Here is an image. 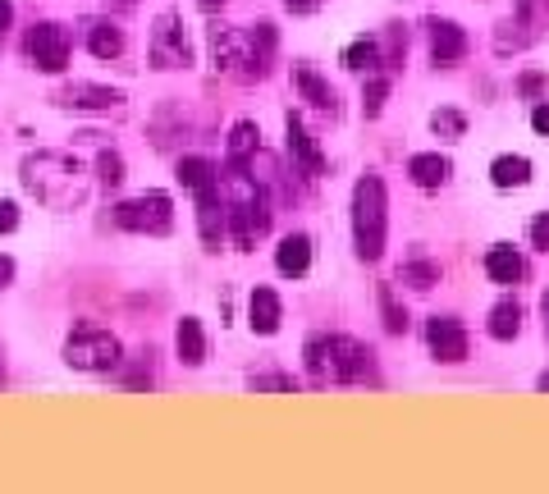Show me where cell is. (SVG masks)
<instances>
[{"label": "cell", "mask_w": 549, "mask_h": 494, "mask_svg": "<svg viewBox=\"0 0 549 494\" xmlns=\"http://www.w3.org/2000/svg\"><path fill=\"white\" fill-rule=\"evenodd\" d=\"M284 133H289V156H298L302 170L312 174V179H321V174H325V156H321V147L312 142V133L302 129V119L293 115V110H289V119H284Z\"/></svg>", "instance_id": "11"}, {"label": "cell", "mask_w": 549, "mask_h": 494, "mask_svg": "<svg viewBox=\"0 0 549 494\" xmlns=\"http://www.w3.org/2000/svg\"><path fill=\"white\" fill-rule=\"evenodd\" d=\"M179 183L183 188H193V193H206V188H216L220 174L211 161H202V156H183L179 161Z\"/></svg>", "instance_id": "21"}, {"label": "cell", "mask_w": 549, "mask_h": 494, "mask_svg": "<svg viewBox=\"0 0 549 494\" xmlns=\"http://www.w3.org/2000/svg\"><path fill=\"white\" fill-rule=\"evenodd\" d=\"M517 334H522V307H517L513 298L495 302V312H490V339L508 344V339H517Z\"/></svg>", "instance_id": "20"}, {"label": "cell", "mask_w": 549, "mask_h": 494, "mask_svg": "<svg viewBox=\"0 0 549 494\" xmlns=\"http://www.w3.org/2000/svg\"><path fill=\"white\" fill-rule=\"evenodd\" d=\"M545 330H549V293H545Z\"/></svg>", "instance_id": "41"}, {"label": "cell", "mask_w": 549, "mask_h": 494, "mask_svg": "<svg viewBox=\"0 0 549 494\" xmlns=\"http://www.w3.org/2000/svg\"><path fill=\"white\" fill-rule=\"evenodd\" d=\"M23 188L37 197V202L55 206V211H74L87 202V174L74 156H60V151H37L23 161Z\"/></svg>", "instance_id": "1"}, {"label": "cell", "mask_w": 549, "mask_h": 494, "mask_svg": "<svg viewBox=\"0 0 549 494\" xmlns=\"http://www.w3.org/2000/svg\"><path fill=\"white\" fill-rule=\"evenodd\" d=\"M353 238L362 261L385 257V183L376 174H362L353 188Z\"/></svg>", "instance_id": "4"}, {"label": "cell", "mask_w": 549, "mask_h": 494, "mask_svg": "<svg viewBox=\"0 0 549 494\" xmlns=\"http://www.w3.org/2000/svg\"><path fill=\"white\" fill-rule=\"evenodd\" d=\"M197 5H202V10H220V5H225V0H197Z\"/></svg>", "instance_id": "39"}, {"label": "cell", "mask_w": 549, "mask_h": 494, "mask_svg": "<svg viewBox=\"0 0 549 494\" xmlns=\"http://www.w3.org/2000/svg\"><path fill=\"white\" fill-rule=\"evenodd\" d=\"M270 51H275V28L270 23H257V28H248V33H238V28H211V55H216V69L229 78H243V83H252V78L266 74V60Z\"/></svg>", "instance_id": "2"}, {"label": "cell", "mask_w": 549, "mask_h": 494, "mask_svg": "<svg viewBox=\"0 0 549 494\" xmlns=\"http://www.w3.org/2000/svg\"><path fill=\"white\" fill-rule=\"evenodd\" d=\"M197 225H202V243L216 252L220 238H225V202H220V183L197 193Z\"/></svg>", "instance_id": "12"}, {"label": "cell", "mask_w": 549, "mask_h": 494, "mask_svg": "<svg viewBox=\"0 0 549 494\" xmlns=\"http://www.w3.org/2000/svg\"><path fill=\"white\" fill-rule=\"evenodd\" d=\"M174 348H179V362L183 366H202L206 362V334L197 316H183L179 330H174Z\"/></svg>", "instance_id": "17"}, {"label": "cell", "mask_w": 549, "mask_h": 494, "mask_svg": "<svg viewBox=\"0 0 549 494\" xmlns=\"http://www.w3.org/2000/svg\"><path fill=\"white\" fill-rule=\"evenodd\" d=\"M87 46H92V55H97V60H119V55H124V33H119L115 23H92Z\"/></svg>", "instance_id": "23"}, {"label": "cell", "mask_w": 549, "mask_h": 494, "mask_svg": "<svg viewBox=\"0 0 549 494\" xmlns=\"http://www.w3.org/2000/svg\"><path fill=\"white\" fill-rule=\"evenodd\" d=\"M28 60L42 74H60L69 65V33L60 23H37L33 33H28Z\"/></svg>", "instance_id": "8"}, {"label": "cell", "mask_w": 549, "mask_h": 494, "mask_svg": "<svg viewBox=\"0 0 549 494\" xmlns=\"http://www.w3.org/2000/svg\"><path fill=\"white\" fill-rule=\"evenodd\" d=\"M257 124L252 119H243V124H234V133H229V161H248V156H257Z\"/></svg>", "instance_id": "25"}, {"label": "cell", "mask_w": 549, "mask_h": 494, "mask_svg": "<svg viewBox=\"0 0 549 494\" xmlns=\"http://www.w3.org/2000/svg\"><path fill=\"white\" fill-rule=\"evenodd\" d=\"M490 179H495V188H522V183H531V161L527 156H499L490 165Z\"/></svg>", "instance_id": "22"}, {"label": "cell", "mask_w": 549, "mask_h": 494, "mask_svg": "<svg viewBox=\"0 0 549 494\" xmlns=\"http://www.w3.org/2000/svg\"><path fill=\"white\" fill-rule=\"evenodd\" d=\"M408 174L417 188H440V183H449V161L435 156V151H421V156L408 161Z\"/></svg>", "instance_id": "19"}, {"label": "cell", "mask_w": 549, "mask_h": 494, "mask_svg": "<svg viewBox=\"0 0 549 494\" xmlns=\"http://www.w3.org/2000/svg\"><path fill=\"white\" fill-rule=\"evenodd\" d=\"M385 97H389V78H371L366 83V92H362V110H366V119H376L380 115V106H385Z\"/></svg>", "instance_id": "28"}, {"label": "cell", "mask_w": 549, "mask_h": 494, "mask_svg": "<svg viewBox=\"0 0 549 494\" xmlns=\"http://www.w3.org/2000/svg\"><path fill=\"white\" fill-rule=\"evenodd\" d=\"M284 321V307H280V293H270V289H257L248 302V325L252 334H275Z\"/></svg>", "instance_id": "14"}, {"label": "cell", "mask_w": 549, "mask_h": 494, "mask_svg": "<svg viewBox=\"0 0 549 494\" xmlns=\"http://www.w3.org/2000/svg\"><path fill=\"white\" fill-rule=\"evenodd\" d=\"M540 394H549V371H545V376H540Z\"/></svg>", "instance_id": "40"}, {"label": "cell", "mask_w": 549, "mask_h": 494, "mask_svg": "<svg viewBox=\"0 0 549 494\" xmlns=\"http://www.w3.org/2000/svg\"><path fill=\"white\" fill-rule=\"evenodd\" d=\"M115 220L133 234H170L174 229V202L165 193H142L115 211Z\"/></svg>", "instance_id": "6"}, {"label": "cell", "mask_w": 549, "mask_h": 494, "mask_svg": "<svg viewBox=\"0 0 549 494\" xmlns=\"http://www.w3.org/2000/svg\"><path fill=\"white\" fill-rule=\"evenodd\" d=\"M399 275H403V284H412V289H421V293L440 284V266H435V261H408Z\"/></svg>", "instance_id": "26"}, {"label": "cell", "mask_w": 549, "mask_h": 494, "mask_svg": "<svg viewBox=\"0 0 549 494\" xmlns=\"http://www.w3.org/2000/svg\"><path fill=\"white\" fill-rule=\"evenodd\" d=\"M10 280H14V261H10V257H0V289H5Z\"/></svg>", "instance_id": "36"}, {"label": "cell", "mask_w": 549, "mask_h": 494, "mask_svg": "<svg viewBox=\"0 0 549 494\" xmlns=\"http://www.w3.org/2000/svg\"><path fill=\"white\" fill-rule=\"evenodd\" d=\"M426 344H431L435 362H463L467 357V330L453 316H431L426 321Z\"/></svg>", "instance_id": "9"}, {"label": "cell", "mask_w": 549, "mask_h": 494, "mask_svg": "<svg viewBox=\"0 0 549 494\" xmlns=\"http://www.w3.org/2000/svg\"><path fill=\"white\" fill-rule=\"evenodd\" d=\"M293 14H312V10H321V0H284Z\"/></svg>", "instance_id": "35"}, {"label": "cell", "mask_w": 549, "mask_h": 494, "mask_svg": "<svg viewBox=\"0 0 549 494\" xmlns=\"http://www.w3.org/2000/svg\"><path fill=\"white\" fill-rule=\"evenodd\" d=\"M426 28H431V60L435 65H453V60H463L467 55V33L458 28V23L431 19Z\"/></svg>", "instance_id": "10"}, {"label": "cell", "mask_w": 549, "mask_h": 494, "mask_svg": "<svg viewBox=\"0 0 549 494\" xmlns=\"http://www.w3.org/2000/svg\"><path fill=\"white\" fill-rule=\"evenodd\" d=\"M485 275H490L495 284H517L522 275H527V261L517 257L508 243H499V247H490V252H485Z\"/></svg>", "instance_id": "16"}, {"label": "cell", "mask_w": 549, "mask_h": 494, "mask_svg": "<svg viewBox=\"0 0 549 494\" xmlns=\"http://www.w3.org/2000/svg\"><path fill=\"white\" fill-rule=\"evenodd\" d=\"M14 229H19V206L0 202V234H14Z\"/></svg>", "instance_id": "33"}, {"label": "cell", "mask_w": 549, "mask_h": 494, "mask_svg": "<svg viewBox=\"0 0 549 494\" xmlns=\"http://www.w3.org/2000/svg\"><path fill=\"white\" fill-rule=\"evenodd\" d=\"M293 87H298V92H302V97H307V101H312L316 110H330V115H334V110H339V101H334V87L325 83V78L316 74V69L298 65V69H293Z\"/></svg>", "instance_id": "18"}, {"label": "cell", "mask_w": 549, "mask_h": 494, "mask_svg": "<svg viewBox=\"0 0 549 494\" xmlns=\"http://www.w3.org/2000/svg\"><path fill=\"white\" fill-rule=\"evenodd\" d=\"M97 170H101V183H106V188L124 183V161H119L115 151H106V156H101V161H97Z\"/></svg>", "instance_id": "31"}, {"label": "cell", "mask_w": 549, "mask_h": 494, "mask_svg": "<svg viewBox=\"0 0 549 494\" xmlns=\"http://www.w3.org/2000/svg\"><path fill=\"white\" fill-rule=\"evenodd\" d=\"M60 106H69V110H110V106H119V92L115 87H97V83H74V87H65L60 92Z\"/></svg>", "instance_id": "13"}, {"label": "cell", "mask_w": 549, "mask_h": 494, "mask_svg": "<svg viewBox=\"0 0 549 494\" xmlns=\"http://www.w3.org/2000/svg\"><path fill=\"white\" fill-rule=\"evenodd\" d=\"M307 376L312 385H357L371 376V348L344 334H316L307 344Z\"/></svg>", "instance_id": "3"}, {"label": "cell", "mask_w": 549, "mask_h": 494, "mask_svg": "<svg viewBox=\"0 0 549 494\" xmlns=\"http://www.w3.org/2000/svg\"><path fill=\"white\" fill-rule=\"evenodd\" d=\"M431 129H435V133H444V138H463L467 119L458 115V110H435V115H431Z\"/></svg>", "instance_id": "29"}, {"label": "cell", "mask_w": 549, "mask_h": 494, "mask_svg": "<svg viewBox=\"0 0 549 494\" xmlns=\"http://www.w3.org/2000/svg\"><path fill=\"white\" fill-rule=\"evenodd\" d=\"M119 353H124L119 339L110 330H101V325H78V330L65 339V362L74 366V371H92V376L115 371Z\"/></svg>", "instance_id": "5"}, {"label": "cell", "mask_w": 549, "mask_h": 494, "mask_svg": "<svg viewBox=\"0 0 549 494\" xmlns=\"http://www.w3.org/2000/svg\"><path fill=\"white\" fill-rule=\"evenodd\" d=\"M531 243H536L540 252H549V215H536V220H531Z\"/></svg>", "instance_id": "32"}, {"label": "cell", "mask_w": 549, "mask_h": 494, "mask_svg": "<svg viewBox=\"0 0 549 494\" xmlns=\"http://www.w3.org/2000/svg\"><path fill=\"white\" fill-rule=\"evenodd\" d=\"M261 389H275V394H298V380L293 376H252V394Z\"/></svg>", "instance_id": "30"}, {"label": "cell", "mask_w": 549, "mask_h": 494, "mask_svg": "<svg viewBox=\"0 0 549 494\" xmlns=\"http://www.w3.org/2000/svg\"><path fill=\"white\" fill-rule=\"evenodd\" d=\"M129 385H133V389H151V371H133Z\"/></svg>", "instance_id": "37"}, {"label": "cell", "mask_w": 549, "mask_h": 494, "mask_svg": "<svg viewBox=\"0 0 549 494\" xmlns=\"http://www.w3.org/2000/svg\"><path fill=\"white\" fill-rule=\"evenodd\" d=\"M380 312H385V330L389 334L408 330V312L399 307V298H394V289H389V284H380Z\"/></svg>", "instance_id": "27"}, {"label": "cell", "mask_w": 549, "mask_h": 494, "mask_svg": "<svg viewBox=\"0 0 549 494\" xmlns=\"http://www.w3.org/2000/svg\"><path fill=\"white\" fill-rule=\"evenodd\" d=\"M275 266H280V275H307V266H312V238L307 234H289L280 247H275Z\"/></svg>", "instance_id": "15"}, {"label": "cell", "mask_w": 549, "mask_h": 494, "mask_svg": "<svg viewBox=\"0 0 549 494\" xmlns=\"http://www.w3.org/2000/svg\"><path fill=\"white\" fill-rule=\"evenodd\" d=\"M531 129L549 138V106H536V110H531Z\"/></svg>", "instance_id": "34"}, {"label": "cell", "mask_w": 549, "mask_h": 494, "mask_svg": "<svg viewBox=\"0 0 549 494\" xmlns=\"http://www.w3.org/2000/svg\"><path fill=\"white\" fill-rule=\"evenodd\" d=\"M147 55H151V69H188L193 65V46H188V37H183L174 14H161V19L151 23Z\"/></svg>", "instance_id": "7"}, {"label": "cell", "mask_w": 549, "mask_h": 494, "mask_svg": "<svg viewBox=\"0 0 549 494\" xmlns=\"http://www.w3.org/2000/svg\"><path fill=\"white\" fill-rule=\"evenodd\" d=\"M10 19H14V10H10V0H0V33L10 28Z\"/></svg>", "instance_id": "38"}, {"label": "cell", "mask_w": 549, "mask_h": 494, "mask_svg": "<svg viewBox=\"0 0 549 494\" xmlns=\"http://www.w3.org/2000/svg\"><path fill=\"white\" fill-rule=\"evenodd\" d=\"M380 65H385V60H380V42H376V37H362V42H353L344 51V69H353V74H376Z\"/></svg>", "instance_id": "24"}]
</instances>
